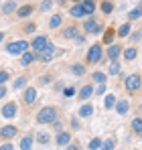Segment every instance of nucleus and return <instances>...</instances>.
Returning a JSON list of instances; mask_svg holds the SVG:
<instances>
[{
	"mask_svg": "<svg viewBox=\"0 0 142 150\" xmlns=\"http://www.w3.org/2000/svg\"><path fill=\"white\" fill-rule=\"evenodd\" d=\"M57 120V108L55 105H45L37 112V122L39 124H51Z\"/></svg>",
	"mask_w": 142,
	"mask_h": 150,
	"instance_id": "f257e3e1",
	"label": "nucleus"
},
{
	"mask_svg": "<svg viewBox=\"0 0 142 150\" xmlns=\"http://www.w3.org/2000/svg\"><path fill=\"white\" fill-rule=\"evenodd\" d=\"M140 83H142L140 73H132V75H128V77H126V81H124V85H126L128 93H136V91L140 89Z\"/></svg>",
	"mask_w": 142,
	"mask_h": 150,
	"instance_id": "f03ea898",
	"label": "nucleus"
},
{
	"mask_svg": "<svg viewBox=\"0 0 142 150\" xmlns=\"http://www.w3.org/2000/svg\"><path fill=\"white\" fill-rule=\"evenodd\" d=\"M85 61H87L89 65H95V63L102 61V45H99V43H95V45L89 47L87 55H85Z\"/></svg>",
	"mask_w": 142,
	"mask_h": 150,
	"instance_id": "7ed1b4c3",
	"label": "nucleus"
},
{
	"mask_svg": "<svg viewBox=\"0 0 142 150\" xmlns=\"http://www.w3.org/2000/svg\"><path fill=\"white\" fill-rule=\"evenodd\" d=\"M31 45L26 43V41H16V43H8L6 45V53H10V55H23V53H26V49H28Z\"/></svg>",
	"mask_w": 142,
	"mask_h": 150,
	"instance_id": "20e7f679",
	"label": "nucleus"
},
{
	"mask_svg": "<svg viewBox=\"0 0 142 150\" xmlns=\"http://www.w3.org/2000/svg\"><path fill=\"white\" fill-rule=\"evenodd\" d=\"M55 55H57V47H55L53 43H49L41 53H37V59H39V61H43V63H49Z\"/></svg>",
	"mask_w": 142,
	"mask_h": 150,
	"instance_id": "39448f33",
	"label": "nucleus"
},
{
	"mask_svg": "<svg viewBox=\"0 0 142 150\" xmlns=\"http://www.w3.org/2000/svg\"><path fill=\"white\" fill-rule=\"evenodd\" d=\"M47 45H49V37L47 35H39V37H35L33 43H31V47L35 49V53H41Z\"/></svg>",
	"mask_w": 142,
	"mask_h": 150,
	"instance_id": "423d86ee",
	"label": "nucleus"
},
{
	"mask_svg": "<svg viewBox=\"0 0 142 150\" xmlns=\"http://www.w3.org/2000/svg\"><path fill=\"white\" fill-rule=\"evenodd\" d=\"M0 114H2V118H14L16 116V103L14 101H8V103H4L2 105V110H0Z\"/></svg>",
	"mask_w": 142,
	"mask_h": 150,
	"instance_id": "0eeeda50",
	"label": "nucleus"
},
{
	"mask_svg": "<svg viewBox=\"0 0 142 150\" xmlns=\"http://www.w3.org/2000/svg\"><path fill=\"white\" fill-rule=\"evenodd\" d=\"M83 28H85V33H92V35H97V33H102V25H99V23L95 21L94 16H92L89 21H85Z\"/></svg>",
	"mask_w": 142,
	"mask_h": 150,
	"instance_id": "6e6552de",
	"label": "nucleus"
},
{
	"mask_svg": "<svg viewBox=\"0 0 142 150\" xmlns=\"http://www.w3.org/2000/svg\"><path fill=\"white\" fill-rule=\"evenodd\" d=\"M16 134H18V128H16V126H4V128L0 130V138H4V140L14 138Z\"/></svg>",
	"mask_w": 142,
	"mask_h": 150,
	"instance_id": "1a4fd4ad",
	"label": "nucleus"
},
{
	"mask_svg": "<svg viewBox=\"0 0 142 150\" xmlns=\"http://www.w3.org/2000/svg\"><path fill=\"white\" fill-rule=\"evenodd\" d=\"M81 8H83V14L92 16L95 12V8H97V0H83L81 2Z\"/></svg>",
	"mask_w": 142,
	"mask_h": 150,
	"instance_id": "9d476101",
	"label": "nucleus"
},
{
	"mask_svg": "<svg viewBox=\"0 0 142 150\" xmlns=\"http://www.w3.org/2000/svg\"><path fill=\"white\" fill-rule=\"evenodd\" d=\"M23 100H24L26 105L35 103V101H37V89H35V87H26V91L23 93Z\"/></svg>",
	"mask_w": 142,
	"mask_h": 150,
	"instance_id": "9b49d317",
	"label": "nucleus"
},
{
	"mask_svg": "<svg viewBox=\"0 0 142 150\" xmlns=\"http://www.w3.org/2000/svg\"><path fill=\"white\" fill-rule=\"evenodd\" d=\"M92 96H94V85H92V83H87V85H83V87L79 89V100L81 101H87Z\"/></svg>",
	"mask_w": 142,
	"mask_h": 150,
	"instance_id": "f8f14e48",
	"label": "nucleus"
},
{
	"mask_svg": "<svg viewBox=\"0 0 142 150\" xmlns=\"http://www.w3.org/2000/svg\"><path fill=\"white\" fill-rule=\"evenodd\" d=\"M55 142H57V146H67V144H71V134L69 132H59Z\"/></svg>",
	"mask_w": 142,
	"mask_h": 150,
	"instance_id": "ddd939ff",
	"label": "nucleus"
},
{
	"mask_svg": "<svg viewBox=\"0 0 142 150\" xmlns=\"http://www.w3.org/2000/svg\"><path fill=\"white\" fill-rule=\"evenodd\" d=\"M120 55H122V47L120 45H110L108 47V59L110 61H118Z\"/></svg>",
	"mask_w": 142,
	"mask_h": 150,
	"instance_id": "4468645a",
	"label": "nucleus"
},
{
	"mask_svg": "<svg viewBox=\"0 0 142 150\" xmlns=\"http://www.w3.org/2000/svg\"><path fill=\"white\" fill-rule=\"evenodd\" d=\"M33 142H35V136L33 134H26L21 138V150H31L33 148Z\"/></svg>",
	"mask_w": 142,
	"mask_h": 150,
	"instance_id": "2eb2a0df",
	"label": "nucleus"
},
{
	"mask_svg": "<svg viewBox=\"0 0 142 150\" xmlns=\"http://www.w3.org/2000/svg\"><path fill=\"white\" fill-rule=\"evenodd\" d=\"M33 10H35V8H33L31 4H24L21 8H16V16H18V18H26V16L33 14Z\"/></svg>",
	"mask_w": 142,
	"mask_h": 150,
	"instance_id": "dca6fc26",
	"label": "nucleus"
},
{
	"mask_svg": "<svg viewBox=\"0 0 142 150\" xmlns=\"http://www.w3.org/2000/svg\"><path fill=\"white\" fill-rule=\"evenodd\" d=\"M61 37L63 39H75V37H79V30H77V26H67V28H63V33H61Z\"/></svg>",
	"mask_w": 142,
	"mask_h": 150,
	"instance_id": "f3484780",
	"label": "nucleus"
},
{
	"mask_svg": "<svg viewBox=\"0 0 142 150\" xmlns=\"http://www.w3.org/2000/svg\"><path fill=\"white\" fill-rule=\"evenodd\" d=\"M79 116H81V118H92V116H94V105H92V103H83V105L79 108Z\"/></svg>",
	"mask_w": 142,
	"mask_h": 150,
	"instance_id": "a211bd4d",
	"label": "nucleus"
},
{
	"mask_svg": "<svg viewBox=\"0 0 142 150\" xmlns=\"http://www.w3.org/2000/svg\"><path fill=\"white\" fill-rule=\"evenodd\" d=\"M33 61H37V53H23L21 55V65H31Z\"/></svg>",
	"mask_w": 142,
	"mask_h": 150,
	"instance_id": "6ab92c4d",
	"label": "nucleus"
},
{
	"mask_svg": "<svg viewBox=\"0 0 142 150\" xmlns=\"http://www.w3.org/2000/svg\"><path fill=\"white\" fill-rule=\"evenodd\" d=\"M2 12H4V14L16 12V2H14V0H6V2L2 4Z\"/></svg>",
	"mask_w": 142,
	"mask_h": 150,
	"instance_id": "aec40b11",
	"label": "nucleus"
},
{
	"mask_svg": "<svg viewBox=\"0 0 142 150\" xmlns=\"http://www.w3.org/2000/svg\"><path fill=\"white\" fill-rule=\"evenodd\" d=\"M114 108H116V112H118L120 116H124V114H128V110H130V103H128L126 100H124V101H116V105H114Z\"/></svg>",
	"mask_w": 142,
	"mask_h": 150,
	"instance_id": "412c9836",
	"label": "nucleus"
},
{
	"mask_svg": "<svg viewBox=\"0 0 142 150\" xmlns=\"http://www.w3.org/2000/svg\"><path fill=\"white\" fill-rule=\"evenodd\" d=\"M63 23V16L61 14H53L51 18H49V28H59Z\"/></svg>",
	"mask_w": 142,
	"mask_h": 150,
	"instance_id": "4be33fe9",
	"label": "nucleus"
},
{
	"mask_svg": "<svg viewBox=\"0 0 142 150\" xmlns=\"http://www.w3.org/2000/svg\"><path fill=\"white\" fill-rule=\"evenodd\" d=\"M69 14L73 18H81V16H85L83 14V8H81V4H75V6H71L69 8Z\"/></svg>",
	"mask_w": 142,
	"mask_h": 150,
	"instance_id": "5701e85b",
	"label": "nucleus"
},
{
	"mask_svg": "<svg viewBox=\"0 0 142 150\" xmlns=\"http://www.w3.org/2000/svg\"><path fill=\"white\" fill-rule=\"evenodd\" d=\"M92 81H95V83H106L108 81V75L106 73H102V71H95V73H92Z\"/></svg>",
	"mask_w": 142,
	"mask_h": 150,
	"instance_id": "b1692460",
	"label": "nucleus"
},
{
	"mask_svg": "<svg viewBox=\"0 0 142 150\" xmlns=\"http://www.w3.org/2000/svg\"><path fill=\"white\" fill-rule=\"evenodd\" d=\"M71 73L75 75V77H81V75L85 73V65H81V63H75V65H71Z\"/></svg>",
	"mask_w": 142,
	"mask_h": 150,
	"instance_id": "393cba45",
	"label": "nucleus"
},
{
	"mask_svg": "<svg viewBox=\"0 0 142 150\" xmlns=\"http://www.w3.org/2000/svg\"><path fill=\"white\" fill-rule=\"evenodd\" d=\"M116 105V98H114V93H108L106 98H104V108L106 110H112Z\"/></svg>",
	"mask_w": 142,
	"mask_h": 150,
	"instance_id": "a878e982",
	"label": "nucleus"
},
{
	"mask_svg": "<svg viewBox=\"0 0 142 150\" xmlns=\"http://www.w3.org/2000/svg\"><path fill=\"white\" fill-rule=\"evenodd\" d=\"M102 12H104V14L114 12V2H112V0H104V2H102Z\"/></svg>",
	"mask_w": 142,
	"mask_h": 150,
	"instance_id": "bb28decb",
	"label": "nucleus"
},
{
	"mask_svg": "<svg viewBox=\"0 0 142 150\" xmlns=\"http://www.w3.org/2000/svg\"><path fill=\"white\" fill-rule=\"evenodd\" d=\"M112 41H114V28H108V30L104 33L102 43H104V45H112Z\"/></svg>",
	"mask_w": 142,
	"mask_h": 150,
	"instance_id": "cd10ccee",
	"label": "nucleus"
},
{
	"mask_svg": "<svg viewBox=\"0 0 142 150\" xmlns=\"http://www.w3.org/2000/svg\"><path fill=\"white\" fill-rule=\"evenodd\" d=\"M136 55H138V51L134 49V47H130V49L124 51V59H126V61H134V59H136Z\"/></svg>",
	"mask_w": 142,
	"mask_h": 150,
	"instance_id": "c85d7f7f",
	"label": "nucleus"
},
{
	"mask_svg": "<svg viewBox=\"0 0 142 150\" xmlns=\"http://www.w3.org/2000/svg\"><path fill=\"white\" fill-rule=\"evenodd\" d=\"M132 132L134 134H142V118H134L132 120Z\"/></svg>",
	"mask_w": 142,
	"mask_h": 150,
	"instance_id": "c756f323",
	"label": "nucleus"
},
{
	"mask_svg": "<svg viewBox=\"0 0 142 150\" xmlns=\"http://www.w3.org/2000/svg\"><path fill=\"white\" fill-rule=\"evenodd\" d=\"M116 148V140L114 138H108L106 142H102V146H99V150H114Z\"/></svg>",
	"mask_w": 142,
	"mask_h": 150,
	"instance_id": "7c9ffc66",
	"label": "nucleus"
},
{
	"mask_svg": "<svg viewBox=\"0 0 142 150\" xmlns=\"http://www.w3.org/2000/svg\"><path fill=\"white\" fill-rule=\"evenodd\" d=\"M120 69H122V65H120L118 61H112V65L108 67V75H118Z\"/></svg>",
	"mask_w": 142,
	"mask_h": 150,
	"instance_id": "2f4dec72",
	"label": "nucleus"
},
{
	"mask_svg": "<svg viewBox=\"0 0 142 150\" xmlns=\"http://www.w3.org/2000/svg\"><path fill=\"white\" fill-rule=\"evenodd\" d=\"M35 140H37L39 144H49V140H51V138H49L47 132H39V134L35 136Z\"/></svg>",
	"mask_w": 142,
	"mask_h": 150,
	"instance_id": "473e14b6",
	"label": "nucleus"
},
{
	"mask_svg": "<svg viewBox=\"0 0 142 150\" xmlns=\"http://www.w3.org/2000/svg\"><path fill=\"white\" fill-rule=\"evenodd\" d=\"M140 16H142V6H136V8L130 10V14H128L130 21H136V18H140Z\"/></svg>",
	"mask_w": 142,
	"mask_h": 150,
	"instance_id": "72a5a7b5",
	"label": "nucleus"
},
{
	"mask_svg": "<svg viewBox=\"0 0 142 150\" xmlns=\"http://www.w3.org/2000/svg\"><path fill=\"white\" fill-rule=\"evenodd\" d=\"M128 35H130V23H126L118 28V37H128Z\"/></svg>",
	"mask_w": 142,
	"mask_h": 150,
	"instance_id": "f704fd0d",
	"label": "nucleus"
},
{
	"mask_svg": "<svg viewBox=\"0 0 142 150\" xmlns=\"http://www.w3.org/2000/svg\"><path fill=\"white\" fill-rule=\"evenodd\" d=\"M51 8H53V2H51V0H43V2H41V6H39V10H41V12H47V10H51Z\"/></svg>",
	"mask_w": 142,
	"mask_h": 150,
	"instance_id": "c9c22d12",
	"label": "nucleus"
},
{
	"mask_svg": "<svg viewBox=\"0 0 142 150\" xmlns=\"http://www.w3.org/2000/svg\"><path fill=\"white\" fill-rule=\"evenodd\" d=\"M24 85H26V77H18V79H16V81H14V85H12V87H14V89H23Z\"/></svg>",
	"mask_w": 142,
	"mask_h": 150,
	"instance_id": "e433bc0d",
	"label": "nucleus"
},
{
	"mask_svg": "<svg viewBox=\"0 0 142 150\" xmlns=\"http://www.w3.org/2000/svg\"><path fill=\"white\" fill-rule=\"evenodd\" d=\"M102 146V140L99 138H94V140H89V150H97Z\"/></svg>",
	"mask_w": 142,
	"mask_h": 150,
	"instance_id": "4c0bfd02",
	"label": "nucleus"
},
{
	"mask_svg": "<svg viewBox=\"0 0 142 150\" xmlns=\"http://www.w3.org/2000/svg\"><path fill=\"white\" fill-rule=\"evenodd\" d=\"M8 79H10V73L8 71H0V85H4Z\"/></svg>",
	"mask_w": 142,
	"mask_h": 150,
	"instance_id": "58836bf2",
	"label": "nucleus"
},
{
	"mask_svg": "<svg viewBox=\"0 0 142 150\" xmlns=\"http://www.w3.org/2000/svg\"><path fill=\"white\" fill-rule=\"evenodd\" d=\"M140 37H142V33H140V30H134L130 39H132V43H138V41H140Z\"/></svg>",
	"mask_w": 142,
	"mask_h": 150,
	"instance_id": "ea45409f",
	"label": "nucleus"
},
{
	"mask_svg": "<svg viewBox=\"0 0 142 150\" xmlns=\"http://www.w3.org/2000/svg\"><path fill=\"white\" fill-rule=\"evenodd\" d=\"M23 30H24V33H33V30H35V25H33V23H28V25H24Z\"/></svg>",
	"mask_w": 142,
	"mask_h": 150,
	"instance_id": "a19ab883",
	"label": "nucleus"
},
{
	"mask_svg": "<svg viewBox=\"0 0 142 150\" xmlns=\"http://www.w3.org/2000/svg\"><path fill=\"white\" fill-rule=\"evenodd\" d=\"M0 150H14V146H12L10 142H4V144L0 146Z\"/></svg>",
	"mask_w": 142,
	"mask_h": 150,
	"instance_id": "79ce46f5",
	"label": "nucleus"
},
{
	"mask_svg": "<svg viewBox=\"0 0 142 150\" xmlns=\"http://www.w3.org/2000/svg\"><path fill=\"white\" fill-rule=\"evenodd\" d=\"M49 81H51V75H45V77H41V79H39V83H41V85H45V83H49Z\"/></svg>",
	"mask_w": 142,
	"mask_h": 150,
	"instance_id": "37998d69",
	"label": "nucleus"
},
{
	"mask_svg": "<svg viewBox=\"0 0 142 150\" xmlns=\"http://www.w3.org/2000/svg\"><path fill=\"white\" fill-rule=\"evenodd\" d=\"M63 93L69 98V96H73V93H75V89H73V87H65V91H63Z\"/></svg>",
	"mask_w": 142,
	"mask_h": 150,
	"instance_id": "c03bdc74",
	"label": "nucleus"
},
{
	"mask_svg": "<svg viewBox=\"0 0 142 150\" xmlns=\"http://www.w3.org/2000/svg\"><path fill=\"white\" fill-rule=\"evenodd\" d=\"M51 124H53L55 130H61V120H55V122H51Z\"/></svg>",
	"mask_w": 142,
	"mask_h": 150,
	"instance_id": "a18cd8bd",
	"label": "nucleus"
},
{
	"mask_svg": "<svg viewBox=\"0 0 142 150\" xmlns=\"http://www.w3.org/2000/svg\"><path fill=\"white\" fill-rule=\"evenodd\" d=\"M104 91H106V85H104V83H102V85H99V87H97V89H95V93H104Z\"/></svg>",
	"mask_w": 142,
	"mask_h": 150,
	"instance_id": "49530a36",
	"label": "nucleus"
},
{
	"mask_svg": "<svg viewBox=\"0 0 142 150\" xmlns=\"http://www.w3.org/2000/svg\"><path fill=\"white\" fill-rule=\"evenodd\" d=\"M4 96H6V87H4V85H0V100H2Z\"/></svg>",
	"mask_w": 142,
	"mask_h": 150,
	"instance_id": "de8ad7c7",
	"label": "nucleus"
},
{
	"mask_svg": "<svg viewBox=\"0 0 142 150\" xmlns=\"http://www.w3.org/2000/svg\"><path fill=\"white\" fill-rule=\"evenodd\" d=\"M67 150H81L77 144H67Z\"/></svg>",
	"mask_w": 142,
	"mask_h": 150,
	"instance_id": "09e8293b",
	"label": "nucleus"
},
{
	"mask_svg": "<svg viewBox=\"0 0 142 150\" xmlns=\"http://www.w3.org/2000/svg\"><path fill=\"white\" fill-rule=\"evenodd\" d=\"M65 2H67V0H57V4H65Z\"/></svg>",
	"mask_w": 142,
	"mask_h": 150,
	"instance_id": "8fccbe9b",
	"label": "nucleus"
},
{
	"mask_svg": "<svg viewBox=\"0 0 142 150\" xmlns=\"http://www.w3.org/2000/svg\"><path fill=\"white\" fill-rule=\"evenodd\" d=\"M2 39H4V33H0V43H2Z\"/></svg>",
	"mask_w": 142,
	"mask_h": 150,
	"instance_id": "3c124183",
	"label": "nucleus"
}]
</instances>
